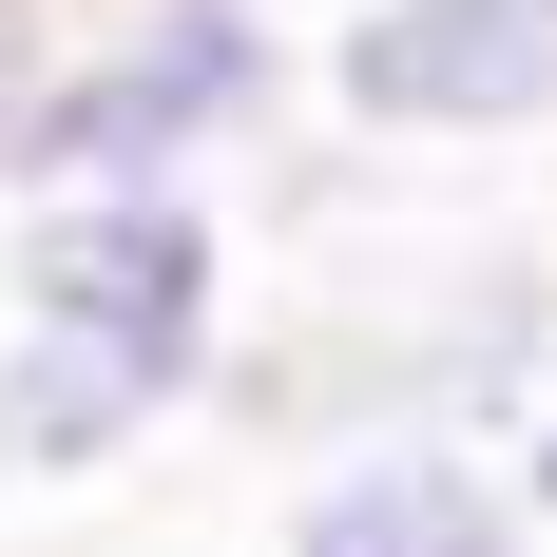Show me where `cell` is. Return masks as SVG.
Instances as JSON below:
<instances>
[{
    "mask_svg": "<svg viewBox=\"0 0 557 557\" xmlns=\"http://www.w3.org/2000/svg\"><path fill=\"white\" fill-rule=\"evenodd\" d=\"M288 115H308L288 0H58V58L20 97L0 212L20 193H212L231 154H270Z\"/></svg>",
    "mask_w": 557,
    "mask_h": 557,
    "instance_id": "1",
    "label": "cell"
},
{
    "mask_svg": "<svg viewBox=\"0 0 557 557\" xmlns=\"http://www.w3.org/2000/svg\"><path fill=\"white\" fill-rule=\"evenodd\" d=\"M0 327H77L212 404L231 366V212L212 193H20L0 212Z\"/></svg>",
    "mask_w": 557,
    "mask_h": 557,
    "instance_id": "2",
    "label": "cell"
},
{
    "mask_svg": "<svg viewBox=\"0 0 557 557\" xmlns=\"http://www.w3.org/2000/svg\"><path fill=\"white\" fill-rule=\"evenodd\" d=\"M308 97L346 154H519L557 135V0H346Z\"/></svg>",
    "mask_w": 557,
    "mask_h": 557,
    "instance_id": "3",
    "label": "cell"
},
{
    "mask_svg": "<svg viewBox=\"0 0 557 557\" xmlns=\"http://www.w3.org/2000/svg\"><path fill=\"white\" fill-rule=\"evenodd\" d=\"M270 557H539V519L500 500L481 443H327L288 481Z\"/></svg>",
    "mask_w": 557,
    "mask_h": 557,
    "instance_id": "4",
    "label": "cell"
},
{
    "mask_svg": "<svg viewBox=\"0 0 557 557\" xmlns=\"http://www.w3.org/2000/svg\"><path fill=\"white\" fill-rule=\"evenodd\" d=\"M154 423H193V385H154L77 327H0V481H115Z\"/></svg>",
    "mask_w": 557,
    "mask_h": 557,
    "instance_id": "5",
    "label": "cell"
},
{
    "mask_svg": "<svg viewBox=\"0 0 557 557\" xmlns=\"http://www.w3.org/2000/svg\"><path fill=\"white\" fill-rule=\"evenodd\" d=\"M481 461H500V500H519V519H539V539H557V385L519 404V423H500V443H481Z\"/></svg>",
    "mask_w": 557,
    "mask_h": 557,
    "instance_id": "6",
    "label": "cell"
},
{
    "mask_svg": "<svg viewBox=\"0 0 557 557\" xmlns=\"http://www.w3.org/2000/svg\"><path fill=\"white\" fill-rule=\"evenodd\" d=\"M39 58H58V0H0V154H20V97H39Z\"/></svg>",
    "mask_w": 557,
    "mask_h": 557,
    "instance_id": "7",
    "label": "cell"
}]
</instances>
